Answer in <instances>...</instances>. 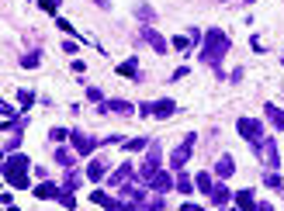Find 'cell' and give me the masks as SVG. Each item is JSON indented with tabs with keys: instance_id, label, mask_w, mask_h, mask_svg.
Returning a JSON list of instances; mask_svg holds the SVG:
<instances>
[{
	"instance_id": "cell-20",
	"label": "cell",
	"mask_w": 284,
	"mask_h": 211,
	"mask_svg": "<svg viewBox=\"0 0 284 211\" xmlns=\"http://www.w3.org/2000/svg\"><path fill=\"white\" fill-rule=\"evenodd\" d=\"M136 17H142V21H152L156 14H152V7H149V3H136Z\"/></svg>"
},
{
	"instance_id": "cell-3",
	"label": "cell",
	"mask_w": 284,
	"mask_h": 211,
	"mask_svg": "<svg viewBox=\"0 0 284 211\" xmlns=\"http://www.w3.org/2000/svg\"><path fill=\"white\" fill-rule=\"evenodd\" d=\"M236 128H239V135L250 142V145L264 142V125H260L257 118H239V121H236Z\"/></svg>"
},
{
	"instance_id": "cell-6",
	"label": "cell",
	"mask_w": 284,
	"mask_h": 211,
	"mask_svg": "<svg viewBox=\"0 0 284 211\" xmlns=\"http://www.w3.org/2000/svg\"><path fill=\"white\" fill-rule=\"evenodd\" d=\"M70 142H73V149H76L80 156H90V152L97 149V139H90V135H83V132H70Z\"/></svg>"
},
{
	"instance_id": "cell-9",
	"label": "cell",
	"mask_w": 284,
	"mask_h": 211,
	"mask_svg": "<svg viewBox=\"0 0 284 211\" xmlns=\"http://www.w3.org/2000/svg\"><path fill=\"white\" fill-rule=\"evenodd\" d=\"M173 111H177L173 101H156V104H149V114H152V118H170Z\"/></svg>"
},
{
	"instance_id": "cell-25",
	"label": "cell",
	"mask_w": 284,
	"mask_h": 211,
	"mask_svg": "<svg viewBox=\"0 0 284 211\" xmlns=\"http://www.w3.org/2000/svg\"><path fill=\"white\" fill-rule=\"evenodd\" d=\"M125 149H129V152H139V149H149V142L145 139H132V142H125Z\"/></svg>"
},
{
	"instance_id": "cell-26",
	"label": "cell",
	"mask_w": 284,
	"mask_h": 211,
	"mask_svg": "<svg viewBox=\"0 0 284 211\" xmlns=\"http://www.w3.org/2000/svg\"><path fill=\"white\" fill-rule=\"evenodd\" d=\"M17 101H21L24 107H31V104H35V94H31V90H17Z\"/></svg>"
},
{
	"instance_id": "cell-37",
	"label": "cell",
	"mask_w": 284,
	"mask_h": 211,
	"mask_svg": "<svg viewBox=\"0 0 284 211\" xmlns=\"http://www.w3.org/2000/svg\"><path fill=\"white\" fill-rule=\"evenodd\" d=\"M246 3H257V0H246Z\"/></svg>"
},
{
	"instance_id": "cell-22",
	"label": "cell",
	"mask_w": 284,
	"mask_h": 211,
	"mask_svg": "<svg viewBox=\"0 0 284 211\" xmlns=\"http://www.w3.org/2000/svg\"><path fill=\"white\" fill-rule=\"evenodd\" d=\"M191 187H194V180L180 173V177H177V191H180V194H191Z\"/></svg>"
},
{
	"instance_id": "cell-10",
	"label": "cell",
	"mask_w": 284,
	"mask_h": 211,
	"mask_svg": "<svg viewBox=\"0 0 284 211\" xmlns=\"http://www.w3.org/2000/svg\"><path fill=\"white\" fill-rule=\"evenodd\" d=\"M149 187H152V191H170V187H177V184H173V177H170V173H163V170H159V173H152V177H149Z\"/></svg>"
},
{
	"instance_id": "cell-35",
	"label": "cell",
	"mask_w": 284,
	"mask_h": 211,
	"mask_svg": "<svg viewBox=\"0 0 284 211\" xmlns=\"http://www.w3.org/2000/svg\"><path fill=\"white\" fill-rule=\"evenodd\" d=\"M94 3H97V7H111V0H94Z\"/></svg>"
},
{
	"instance_id": "cell-5",
	"label": "cell",
	"mask_w": 284,
	"mask_h": 211,
	"mask_svg": "<svg viewBox=\"0 0 284 211\" xmlns=\"http://www.w3.org/2000/svg\"><path fill=\"white\" fill-rule=\"evenodd\" d=\"M191 149H194V135H187V139H184V145H177V149H173L170 166H173V170H184V163L191 159Z\"/></svg>"
},
{
	"instance_id": "cell-18",
	"label": "cell",
	"mask_w": 284,
	"mask_h": 211,
	"mask_svg": "<svg viewBox=\"0 0 284 211\" xmlns=\"http://www.w3.org/2000/svg\"><path fill=\"white\" fill-rule=\"evenodd\" d=\"M194 184H198V191H201V194H212V173H198V177H194Z\"/></svg>"
},
{
	"instance_id": "cell-23",
	"label": "cell",
	"mask_w": 284,
	"mask_h": 211,
	"mask_svg": "<svg viewBox=\"0 0 284 211\" xmlns=\"http://www.w3.org/2000/svg\"><path fill=\"white\" fill-rule=\"evenodd\" d=\"M38 63H42V56H35V52H31V56H21V66H24V70H35Z\"/></svg>"
},
{
	"instance_id": "cell-24",
	"label": "cell",
	"mask_w": 284,
	"mask_h": 211,
	"mask_svg": "<svg viewBox=\"0 0 284 211\" xmlns=\"http://www.w3.org/2000/svg\"><path fill=\"white\" fill-rule=\"evenodd\" d=\"M56 163H59V166H73V156L66 149H56Z\"/></svg>"
},
{
	"instance_id": "cell-34",
	"label": "cell",
	"mask_w": 284,
	"mask_h": 211,
	"mask_svg": "<svg viewBox=\"0 0 284 211\" xmlns=\"http://www.w3.org/2000/svg\"><path fill=\"white\" fill-rule=\"evenodd\" d=\"M180 211H205V208H201V205H191V201H187V205H184Z\"/></svg>"
},
{
	"instance_id": "cell-21",
	"label": "cell",
	"mask_w": 284,
	"mask_h": 211,
	"mask_svg": "<svg viewBox=\"0 0 284 211\" xmlns=\"http://www.w3.org/2000/svg\"><path fill=\"white\" fill-rule=\"evenodd\" d=\"M118 73H122V76H139V66H136V59L122 63V66H118Z\"/></svg>"
},
{
	"instance_id": "cell-14",
	"label": "cell",
	"mask_w": 284,
	"mask_h": 211,
	"mask_svg": "<svg viewBox=\"0 0 284 211\" xmlns=\"http://www.w3.org/2000/svg\"><path fill=\"white\" fill-rule=\"evenodd\" d=\"M215 173H218L222 180H225V177H232V173H236V163H232V156H222V159L215 163Z\"/></svg>"
},
{
	"instance_id": "cell-8",
	"label": "cell",
	"mask_w": 284,
	"mask_h": 211,
	"mask_svg": "<svg viewBox=\"0 0 284 211\" xmlns=\"http://www.w3.org/2000/svg\"><path fill=\"white\" fill-rule=\"evenodd\" d=\"M139 35L145 38V42H149V45H152V49H156V52H166V38H163V35H156V31H152L149 24H142V31H139Z\"/></svg>"
},
{
	"instance_id": "cell-27",
	"label": "cell",
	"mask_w": 284,
	"mask_h": 211,
	"mask_svg": "<svg viewBox=\"0 0 284 211\" xmlns=\"http://www.w3.org/2000/svg\"><path fill=\"white\" fill-rule=\"evenodd\" d=\"M38 3H42V10H45V14H56L63 0H38Z\"/></svg>"
},
{
	"instance_id": "cell-19",
	"label": "cell",
	"mask_w": 284,
	"mask_h": 211,
	"mask_svg": "<svg viewBox=\"0 0 284 211\" xmlns=\"http://www.w3.org/2000/svg\"><path fill=\"white\" fill-rule=\"evenodd\" d=\"M267 118H271L274 128H284V111H278L274 104H267Z\"/></svg>"
},
{
	"instance_id": "cell-17",
	"label": "cell",
	"mask_w": 284,
	"mask_h": 211,
	"mask_svg": "<svg viewBox=\"0 0 284 211\" xmlns=\"http://www.w3.org/2000/svg\"><path fill=\"white\" fill-rule=\"evenodd\" d=\"M104 173H108V166H104V163H101V159H94V163H90V166H87V177H90V180H94V184H97V180H104Z\"/></svg>"
},
{
	"instance_id": "cell-7",
	"label": "cell",
	"mask_w": 284,
	"mask_h": 211,
	"mask_svg": "<svg viewBox=\"0 0 284 211\" xmlns=\"http://www.w3.org/2000/svg\"><path fill=\"white\" fill-rule=\"evenodd\" d=\"M253 149H257V152H260V159H264V163H267V166H271V170H274V166H278V145H274V139H267V142H257V145H253Z\"/></svg>"
},
{
	"instance_id": "cell-2",
	"label": "cell",
	"mask_w": 284,
	"mask_h": 211,
	"mask_svg": "<svg viewBox=\"0 0 284 211\" xmlns=\"http://www.w3.org/2000/svg\"><path fill=\"white\" fill-rule=\"evenodd\" d=\"M3 180L10 184V187H17V191H28V156H7V163H3Z\"/></svg>"
},
{
	"instance_id": "cell-15",
	"label": "cell",
	"mask_w": 284,
	"mask_h": 211,
	"mask_svg": "<svg viewBox=\"0 0 284 211\" xmlns=\"http://www.w3.org/2000/svg\"><path fill=\"white\" fill-rule=\"evenodd\" d=\"M101 111H115V114H132V104L129 101H104Z\"/></svg>"
},
{
	"instance_id": "cell-36",
	"label": "cell",
	"mask_w": 284,
	"mask_h": 211,
	"mask_svg": "<svg viewBox=\"0 0 284 211\" xmlns=\"http://www.w3.org/2000/svg\"><path fill=\"white\" fill-rule=\"evenodd\" d=\"M257 211H274V208L271 205H257Z\"/></svg>"
},
{
	"instance_id": "cell-29",
	"label": "cell",
	"mask_w": 284,
	"mask_h": 211,
	"mask_svg": "<svg viewBox=\"0 0 284 211\" xmlns=\"http://www.w3.org/2000/svg\"><path fill=\"white\" fill-rule=\"evenodd\" d=\"M173 49H180V52H187V49H191V38H184V35H177V38H173Z\"/></svg>"
},
{
	"instance_id": "cell-16",
	"label": "cell",
	"mask_w": 284,
	"mask_h": 211,
	"mask_svg": "<svg viewBox=\"0 0 284 211\" xmlns=\"http://www.w3.org/2000/svg\"><path fill=\"white\" fill-rule=\"evenodd\" d=\"M125 180H132V166L125 163V166H118L115 173H111V187H122Z\"/></svg>"
},
{
	"instance_id": "cell-38",
	"label": "cell",
	"mask_w": 284,
	"mask_h": 211,
	"mask_svg": "<svg viewBox=\"0 0 284 211\" xmlns=\"http://www.w3.org/2000/svg\"><path fill=\"white\" fill-rule=\"evenodd\" d=\"M218 211H225V208H218Z\"/></svg>"
},
{
	"instance_id": "cell-33",
	"label": "cell",
	"mask_w": 284,
	"mask_h": 211,
	"mask_svg": "<svg viewBox=\"0 0 284 211\" xmlns=\"http://www.w3.org/2000/svg\"><path fill=\"white\" fill-rule=\"evenodd\" d=\"M87 97H90V101H104V97H101V90H97V87H87Z\"/></svg>"
},
{
	"instance_id": "cell-11",
	"label": "cell",
	"mask_w": 284,
	"mask_h": 211,
	"mask_svg": "<svg viewBox=\"0 0 284 211\" xmlns=\"http://www.w3.org/2000/svg\"><path fill=\"white\" fill-rule=\"evenodd\" d=\"M31 194H35V198H42V201H49V198H59V194H63V187H56V184L42 180V184H38V187H35Z\"/></svg>"
},
{
	"instance_id": "cell-1",
	"label": "cell",
	"mask_w": 284,
	"mask_h": 211,
	"mask_svg": "<svg viewBox=\"0 0 284 211\" xmlns=\"http://www.w3.org/2000/svg\"><path fill=\"white\" fill-rule=\"evenodd\" d=\"M229 52V38H225V31H218V28H212V31H205V49H201V63H208L212 70L222 73V56Z\"/></svg>"
},
{
	"instance_id": "cell-32",
	"label": "cell",
	"mask_w": 284,
	"mask_h": 211,
	"mask_svg": "<svg viewBox=\"0 0 284 211\" xmlns=\"http://www.w3.org/2000/svg\"><path fill=\"white\" fill-rule=\"evenodd\" d=\"M267 187H274V191H281V177H278V173H267Z\"/></svg>"
},
{
	"instance_id": "cell-13",
	"label": "cell",
	"mask_w": 284,
	"mask_h": 211,
	"mask_svg": "<svg viewBox=\"0 0 284 211\" xmlns=\"http://www.w3.org/2000/svg\"><path fill=\"white\" fill-rule=\"evenodd\" d=\"M236 205H239V211H257L253 191H236Z\"/></svg>"
},
{
	"instance_id": "cell-31",
	"label": "cell",
	"mask_w": 284,
	"mask_h": 211,
	"mask_svg": "<svg viewBox=\"0 0 284 211\" xmlns=\"http://www.w3.org/2000/svg\"><path fill=\"white\" fill-rule=\"evenodd\" d=\"M59 201H63V208H76V198H73V194H66V191L59 194Z\"/></svg>"
},
{
	"instance_id": "cell-12",
	"label": "cell",
	"mask_w": 284,
	"mask_h": 211,
	"mask_svg": "<svg viewBox=\"0 0 284 211\" xmlns=\"http://www.w3.org/2000/svg\"><path fill=\"white\" fill-rule=\"evenodd\" d=\"M208 198H212V205H218V208H222V205H229V201H232V191H229L225 184H215Z\"/></svg>"
},
{
	"instance_id": "cell-4",
	"label": "cell",
	"mask_w": 284,
	"mask_h": 211,
	"mask_svg": "<svg viewBox=\"0 0 284 211\" xmlns=\"http://www.w3.org/2000/svg\"><path fill=\"white\" fill-rule=\"evenodd\" d=\"M159 163H163V149H159V142H149V152H145V163H142V180L159 173Z\"/></svg>"
},
{
	"instance_id": "cell-28",
	"label": "cell",
	"mask_w": 284,
	"mask_h": 211,
	"mask_svg": "<svg viewBox=\"0 0 284 211\" xmlns=\"http://www.w3.org/2000/svg\"><path fill=\"white\" fill-rule=\"evenodd\" d=\"M17 145H21V135H10V139L3 142V152H7V156H10V152H14V149H17Z\"/></svg>"
},
{
	"instance_id": "cell-30",
	"label": "cell",
	"mask_w": 284,
	"mask_h": 211,
	"mask_svg": "<svg viewBox=\"0 0 284 211\" xmlns=\"http://www.w3.org/2000/svg\"><path fill=\"white\" fill-rule=\"evenodd\" d=\"M49 135H52V142H63V139H70V132H66V128H52Z\"/></svg>"
}]
</instances>
